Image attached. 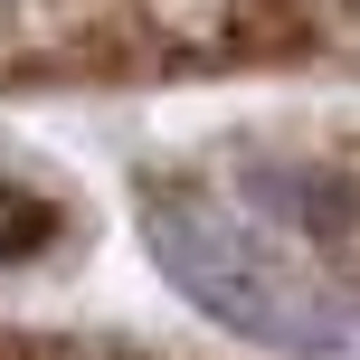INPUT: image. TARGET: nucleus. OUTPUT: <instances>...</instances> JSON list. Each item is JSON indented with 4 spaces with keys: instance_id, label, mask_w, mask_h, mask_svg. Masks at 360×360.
I'll return each mask as SVG.
<instances>
[{
    "instance_id": "nucleus-1",
    "label": "nucleus",
    "mask_w": 360,
    "mask_h": 360,
    "mask_svg": "<svg viewBox=\"0 0 360 360\" xmlns=\"http://www.w3.org/2000/svg\"><path fill=\"white\" fill-rule=\"evenodd\" d=\"M133 228H143L162 285L199 323L237 332L256 351H285V360H342L351 351V313L332 304V285L294 247H275L247 209H228L209 190H180V180H152L133 199Z\"/></svg>"
},
{
    "instance_id": "nucleus-2",
    "label": "nucleus",
    "mask_w": 360,
    "mask_h": 360,
    "mask_svg": "<svg viewBox=\"0 0 360 360\" xmlns=\"http://www.w3.org/2000/svg\"><path fill=\"white\" fill-rule=\"evenodd\" d=\"M57 237H67V209L48 190H29V180H0V266H29Z\"/></svg>"
}]
</instances>
